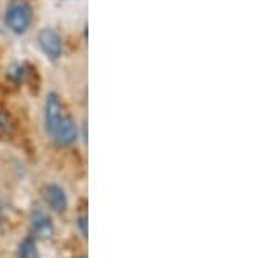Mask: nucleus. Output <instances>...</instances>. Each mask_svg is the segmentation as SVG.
Here are the masks:
<instances>
[{"mask_svg": "<svg viewBox=\"0 0 260 258\" xmlns=\"http://www.w3.org/2000/svg\"><path fill=\"white\" fill-rule=\"evenodd\" d=\"M6 24L11 31L24 33L31 24V7L24 0H12L6 9Z\"/></svg>", "mask_w": 260, "mask_h": 258, "instance_id": "nucleus-1", "label": "nucleus"}, {"mask_svg": "<svg viewBox=\"0 0 260 258\" xmlns=\"http://www.w3.org/2000/svg\"><path fill=\"white\" fill-rule=\"evenodd\" d=\"M50 137L59 145H71L78 139V125L68 115H64L56 125V128L50 132Z\"/></svg>", "mask_w": 260, "mask_h": 258, "instance_id": "nucleus-2", "label": "nucleus"}, {"mask_svg": "<svg viewBox=\"0 0 260 258\" xmlns=\"http://www.w3.org/2000/svg\"><path fill=\"white\" fill-rule=\"evenodd\" d=\"M39 44L49 59H52V61L59 59V56L62 52V42H61V36L57 35V31H54L52 28H44V30H40Z\"/></svg>", "mask_w": 260, "mask_h": 258, "instance_id": "nucleus-3", "label": "nucleus"}, {"mask_svg": "<svg viewBox=\"0 0 260 258\" xmlns=\"http://www.w3.org/2000/svg\"><path fill=\"white\" fill-rule=\"evenodd\" d=\"M64 116L62 113V104L57 97V94L50 92L47 94V99H45V130L50 135V132L56 128V125L59 123V120Z\"/></svg>", "mask_w": 260, "mask_h": 258, "instance_id": "nucleus-4", "label": "nucleus"}, {"mask_svg": "<svg viewBox=\"0 0 260 258\" xmlns=\"http://www.w3.org/2000/svg\"><path fill=\"white\" fill-rule=\"evenodd\" d=\"M44 199L49 203V206L56 211H64L66 208H68L66 193L56 184H49L44 187Z\"/></svg>", "mask_w": 260, "mask_h": 258, "instance_id": "nucleus-5", "label": "nucleus"}, {"mask_svg": "<svg viewBox=\"0 0 260 258\" xmlns=\"http://www.w3.org/2000/svg\"><path fill=\"white\" fill-rule=\"evenodd\" d=\"M31 227L37 234L44 236V238H49L54 231L52 222H50V217L42 210H35L31 213Z\"/></svg>", "mask_w": 260, "mask_h": 258, "instance_id": "nucleus-6", "label": "nucleus"}, {"mask_svg": "<svg viewBox=\"0 0 260 258\" xmlns=\"http://www.w3.org/2000/svg\"><path fill=\"white\" fill-rule=\"evenodd\" d=\"M18 258H40L39 248H37V243L31 238H26V239L23 241V243L19 244Z\"/></svg>", "mask_w": 260, "mask_h": 258, "instance_id": "nucleus-7", "label": "nucleus"}, {"mask_svg": "<svg viewBox=\"0 0 260 258\" xmlns=\"http://www.w3.org/2000/svg\"><path fill=\"white\" fill-rule=\"evenodd\" d=\"M11 128V122H9V118H7L4 113H0V130L2 132H7Z\"/></svg>", "mask_w": 260, "mask_h": 258, "instance_id": "nucleus-8", "label": "nucleus"}, {"mask_svg": "<svg viewBox=\"0 0 260 258\" xmlns=\"http://www.w3.org/2000/svg\"><path fill=\"white\" fill-rule=\"evenodd\" d=\"M78 227H80L82 234L87 238V217H85V215H82V217L78 218Z\"/></svg>", "mask_w": 260, "mask_h": 258, "instance_id": "nucleus-9", "label": "nucleus"}]
</instances>
